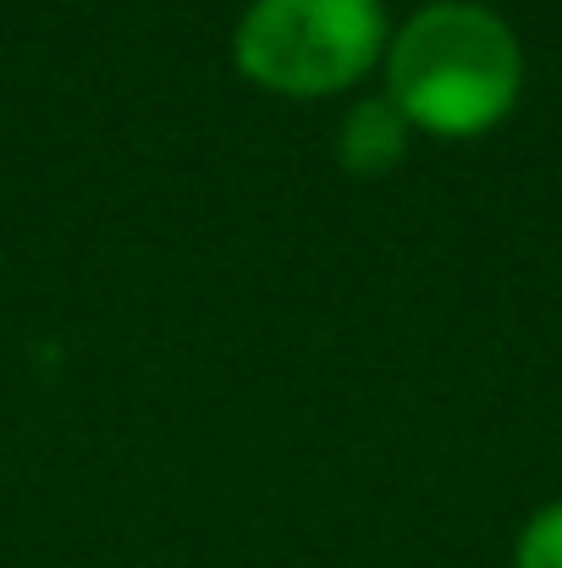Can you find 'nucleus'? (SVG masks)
Returning a JSON list of instances; mask_svg holds the SVG:
<instances>
[{
    "label": "nucleus",
    "instance_id": "nucleus-1",
    "mask_svg": "<svg viewBox=\"0 0 562 568\" xmlns=\"http://www.w3.org/2000/svg\"><path fill=\"white\" fill-rule=\"evenodd\" d=\"M524 55L513 28L474 0L425 6L391 44V105L430 133H480L519 100Z\"/></svg>",
    "mask_w": 562,
    "mask_h": 568
},
{
    "label": "nucleus",
    "instance_id": "nucleus-2",
    "mask_svg": "<svg viewBox=\"0 0 562 568\" xmlns=\"http://www.w3.org/2000/svg\"><path fill=\"white\" fill-rule=\"evenodd\" d=\"M380 39V0H254L237 22V67L282 94H326L370 67Z\"/></svg>",
    "mask_w": 562,
    "mask_h": 568
},
{
    "label": "nucleus",
    "instance_id": "nucleus-3",
    "mask_svg": "<svg viewBox=\"0 0 562 568\" xmlns=\"http://www.w3.org/2000/svg\"><path fill=\"white\" fill-rule=\"evenodd\" d=\"M402 122H408V116H402L391 100L354 105V116L343 122V166L359 172V178H375V172L397 166L402 150H408V128H402Z\"/></svg>",
    "mask_w": 562,
    "mask_h": 568
},
{
    "label": "nucleus",
    "instance_id": "nucleus-4",
    "mask_svg": "<svg viewBox=\"0 0 562 568\" xmlns=\"http://www.w3.org/2000/svg\"><path fill=\"white\" fill-rule=\"evenodd\" d=\"M513 568H562V503L541 508V514L530 519V530L519 536Z\"/></svg>",
    "mask_w": 562,
    "mask_h": 568
}]
</instances>
